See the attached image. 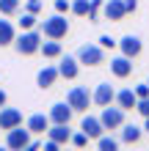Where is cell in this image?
<instances>
[{"mask_svg": "<svg viewBox=\"0 0 149 151\" xmlns=\"http://www.w3.org/2000/svg\"><path fill=\"white\" fill-rule=\"evenodd\" d=\"M39 47H41V33H36V30H22L20 36L14 39V50L20 52V55H33V52H39Z\"/></svg>", "mask_w": 149, "mask_h": 151, "instance_id": "1", "label": "cell"}, {"mask_svg": "<svg viewBox=\"0 0 149 151\" xmlns=\"http://www.w3.org/2000/svg\"><path fill=\"white\" fill-rule=\"evenodd\" d=\"M41 33H44V36L47 39H64L66 36V33H69V22H66V17L64 14H52L50 17V19H44V22H41Z\"/></svg>", "mask_w": 149, "mask_h": 151, "instance_id": "2", "label": "cell"}, {"mask_svg": "<svg viewBox=\"0 0 149 151\" xmlns=\"http://www.w3.org/2000/svg\"><path fill=\"white\" fill-rule=\"evenodd\" d=\"M66 102L72 104V110H75V113H86V110H89V104L94 102V96H91V91H89V88L75 85V88H69Z\"/></svg>", "mask_w": 149, "mask_h": 151, "instance_id": "3", "label": "cell"}, {"mask_svg": "<svg viewBox=\"0 0 149 151\" xmlns=\"http://www.w3.org/2000/svg\"><path fill=\"white\" fill-rule=\"evenodd\" d=\"M77 60L86 66H100V63H105V47L102 44H80Z\"/></svg>", "mask_w": 149, "mask_h": 151, "instance_id": "4", "label": "cell"}, {"mask_svg": "<svg viewBox=\"0 0 149 151\" xmlns=\"http://www.w3.org/2000/svg\"><path fill=\"white\" fill-rule=\"evenodd\" d=\"M124 113L127 110H121L119 104L116 107H102V113H100V121H102V127L105 129H121V124H124Z\"/></svg>", "mask_w": 149, "mask_h": 151, "instance_id": "5", "label": "cell"}, {"mask_svg": "<svg viewBox=\"0 0 149 151\" xmlns=\"http://www.w3.org/2000/svg\"><path fill=\"white\" fill-rule=\"evenodd\" d=\"M31 143V129L28 127H14V129H8V135H6V146L8 148H14V151H22V148H28Z\"/></svg>", "mask_w": 149, "mask_h": 151, "instance_id": "6", "label": "cell"}, {"mask_svg": "<svg viewBox=\"0 0 149 151\" xmlns=\"http://www.w3.org/2000/svg\"><path fill=\"white\" fill-rule=\"evenodd\" d=\"M91 96H94V104H97V107H108V104L116 102V91H113L110 83H100Z\"/></svg>", "mask_w": 149, "mask_h": 151, "instance_id": "7", "label": "cell"}, {"mask_svg": "<svg viewBox=\"0 0 149 151\" xmlns=\"http://www.w3.org/2000/svg\"><path fill=\"white\" fill-rule=\"evenodd\" d=\"M102 14H105V19H110V22H121L127 17L124 0H105L102 3Z\"/></svg>", "mask_w": 149, "mask_h": 151, "instance_id": "8", "label": "cell"}, {"mask_svg": "<svg viewBox=\"0 0 149 151\" xmlns=\"http://www.w3.org/2000/svg\"><path fill=\"white\" fill-rule=\"evenodd\" d=\"M14 127H22V113L17 107H0V129H14Z\"/></svg>", "mask_w": 149, "mask_h": 151, "instance_id": "9", "label": "cell"}, {"mask_svg": "<svg viewBox=\"0 0 149 151\" xmlns=\"http://www.w3.org/2000/svg\"><path fill=\"white\" fill-rule=\"evenodd\" d=\"M110 74L113 77H119V80H124L133 74V58H127V55H116V58H110Z\"/></svg>", "mask_w": 149, "mask_h": 151, "instance_id": "10", "label": "cell"}, {"mask_svg": "<svg viewBox=\"0 0 149 151\" xmlns=\"http://www.w3.org/2000/svg\"><path fill=\"white\" fill-rule=\"evenodd\" d=\"M77 72H80V60H77V55H61L58 74L64 77V80H75Z\"/></svg>", "mask_w": 149, "mask_h": 151, "instance_id": "11", "label": "cell"}, {"mask_svg": "<svg viewBox=\"0 0 149 151\" xmlns=\"http://www.w3.org/2000/svg\"><path fill=\"white\" fill-rule=\"evenodd\" d=\"M72 104H69V102H55V104H52V107H50V121L52 124H69V121H72Z\"/></svg>", "mask_w": 149, "mask_h": 151, "instance_id": "12", "label": "cell"}, {"mask_svg": "<svg viewBox=\"0 0 149 151\" xmlns=\"http://www.w3.org/2000/svg\"><path fill=\"white\" fill-rule=\"evenodd\" d=\"M119 50H121V55H127V58H138V55H141V50H144V44H141L138 36L127 33L124 39H119Z\"/></svg>", "mask_w": 149, "mask_h": 151, "instance_id": "13", "label": "cell"}, {"mask_svg": "<svg viewBox=\"0 0 149 151\" xmlns=\"http://www.w3.org/2000/svg\"><path fill=\"white\" fill-rule=\"evenodd\" d=\"M50 115H44V113H33V115H28V121H25V127L31 129V135H44V132L50 129Z\"/></svg>", "mask_w": 149, "mask_h": 151, "instance_id": "14", "label": "cell"}, {"mask_svg": "<svg viewBox=\"0 0 149 151\" xmlns=\"http://www.w3.org/2000/svg\"><path fill=\"white\" fill-rule=\"evenodd\" d=\"M80 129H83L91 140H97V137H102V135H105V127H102V121L97 118V115H83Z\"/></svg>", "mask_w": 149, "mask_h": 151, "instance_id": "15", "label": "cell"}, {"mask_svg": "<svg viewBox=\"0 0 149 151\" xmlns=\"http://www.w3.org/2000/svg\"><path fill=\"white\" fill-rule=\"evenodd\" d=\"M47 137H52L58 146H64V143H69V140H72V129H69V124H50Z\"/></svg>", "mask_w": 149, "mask_h": 151, "instance_id": "16", "label": "cell"}, {"mask_svg": "<svg viewBox=\"0 0 149 151\" xmlns=\"http://www.w3.org/2000/svg\"><path fill=\"white\" fill-rule=\"evenodd\" d=\"M58 77H61V74H58V66H44V69L36 74V85L41 88V91H44V88H52Z\"/></svg>", "mask_w": 149, "mask_h": 151, "instance_id": "17", "label": "cell"}, {"mask_svg": "<svg viewBox=\"0 0 149 151\" xmlns=\"http://www.w3.org/2000/svg\"><path fill=\"white\" fill-rule=\"evenodd\" d=\"M116 104L121 110H135V104H138V96L133 88H121V91H116Z\"/></svg>", "mask_w": 149, "mask_h": 151, "instance_id": "18", "label": "cell"}, {"mask_svg": "<svg viewBox=\"0 0 149 151\" xmlns=\"http://www.w3.org/2000/svg\"><path fill=\"white\" fill-rule=\"evenodd\" d=\"M144 135L141 127H135V124H121V132H119V140L121 143H138Z\"/></svg>", "mask_w": 149, "mask_h": 151, "instance_id": "19", "label": "cell"}, {"mask_svg": "<svg viewBox=\"0 0 149 151\" xmlns=\"http://www.w3.org/2000/svg\"><path fill=\"white\" fill-rule=\"evenodd\" d=\"M17 39V30L8 19H0V47H11Z\"/></svg>", "mask_w": 149, "mask_h": 151, "instance_id": "20", "label": "cell"}, {"mask_svg": "<svg viewBox=\"0 0 149 151\" xmlns=\"http://www.w3.org/2000/svg\"><path fill=\"white\" fill-rule=\"evenodd\" d=\"M39 52H41V55H44V58H61V55H64V50H61V41H58V39L41 41Z\"/></svg>", "mask_w": 149, "mask_h": 151, "instance_id": "21", "label": "cell"}, {"mask_svg": "<svg viewBox=\"0 0 149 151\" xmlns=\"http://www.w3.org/2000/svg\"><path fill=\"white\" fill-rule=\"evenodd\" d=\"M97 146H100V151H116L119 148V140L113 137V135H102V137H97Z\"/></svg>", "mask_w": 149, "mask_h": 151, "instance_id": "22", "label": "cell"}, {"mask_svg": "<svg viewBox=\"0 0 149 151\" xmlns=\"http://www.w3.org/2000/svg\"><path fill=\"white\" fill-rule=\"evenodd\" d=\"M20 11V0H0V14L3 17H14Z\"/></svg>", "mask_w": 149, "mask_h": 151, "instance_id": "23", "label": "cell"}, {"mask_svg": "<svg viewBox=\"0 0 149 151\" xmlns=\"http://www.w3.org/2000/svg\"><path fill=\"white\" fill-rule=\"evenodd\" d=\"M89 6H91V0H72V14L75 17H89Z\"/></svg>", "mask_w": 149, "mask_h": 151, "instance_id": "24", "label": "cell"}, {"mask_svg": "<svg viewBox=\"0 0 149 151\" xmlns=\"http://www.w3.org/2000/svg\"><path fill=\"white\" fill-rule=\"evenodd\" d=\"M89 140H91V137L80 129V132H72V140H69V143H72V146H77V148H83V146H89Z\"/></svg>", "mask_w": 149, "mask_h": 151, "instance_id": "25", "label": "cell"}, {"mask_svg": "<svg viewBox=\"0 0 149 151\" xmlns=\"http://www.w3.org/2000/svg\"><path fill=\"white\" fill-rule=\"evenodd\" d=\"M20 28H22V30H31V28H36V14L25 11V14H22V19H20Z\"/></svg>", "mask_w": 149, "mask_h": 151, "instance_id": "26", "label": "cell"}, {"mask_svg": "<svg viewBox=\"0 0 149 151\" xmlns=\"http://www.w3.org/2000/svg\"><path fill=\"white\" fill-rule=\"evenodd\" d=\"M100 11H102V0H91V6H89V19H91V22H100Z\"/></svg>", "mask_w": 149, "mask_h": 151, "instance_id": "27", "label": "cell"}, {"mask_svg": "<svg viewBox=\"0 0 149 151\" xmlns=\"http://www.w3.org/2000/svg\"><path fill=\"white\" fill-rule=\"evenodd\" d=\"M135 110L144 115V118H149V96H144V99H138V104H135Z\"/></svg>", "mask_w": 149, "mask_h": 151, "instance_id": "28", "label": "cell"}, {"mask_svg": "<svg viewBox=\"0 0 149 151\" xmlns=\"http://www.w3.org/2000/svg\"><path fill=\"white\" fill-rule=\"evenodd\" d=\"M25 11L39 14V11H41V0H25Z\"/></svg>", "mask_w": 149, "mask_h": 151, "instance_id": "29", "label": "cell"}, {"mask_svg": "<svg viewBox=\"0 0 149 151\" xmlns=\"http://www.w3.org/2000/svg\"><path fill=\"white\" fill-rule=\"evenodd\" d=\"M55 11H58V14L72 11V3H69V0H55Z\"/></svg>", "mask_w": 149, "mask_h": 151, "instance_id": "30", "label": "cell"}, {"mask_svg": "<svg viewBox=\"0 0 149 151\" xmlns=\"http://www.w3.org/2000/svg\"><path fill=\"white\" fill-rule=\"evenodd\" d=\"M133 91H135V96H138V99H144V96H149V83H141V85H135Z\"/></svg>", "mask_w": 149, "mask_h": 151, "instance_id": "31", "label": "cell"}, {"mask_svg": "<svg viewBox=\"0 0 149 151\" xmlns=\"http://www.w3.org/2000/svg\"><path fill=\"white\" fill-rule=\"evenodd\" d=\"M100 44H102L105 50H113V47H116L119 41H116V39H110V36H102V39H100Z\"/></svg>", "mask_w": 149, "mask_h": 151, "instance_id": "32", "label": "cell"}, {"mask_svg": "<svg viewBox=\"0 0 149 151\" xmlns=\"http://www.w3.org/2000/svg\"><path fill=\"white\" fill-rule=\"evenodd\" d=\"M124 8H127V14L138 11V0H124Z\"/></svg>", "mask_w": 149, "mask_h": 151, "instance_id": "33", "label": "cell"}, {"mask_svg": "<svg viewBox=\"0 0 149 151\" xmlns=\"http://www.w3.org/2000/svg\"><path fill=\"white\" fill-rule=\"evenodd\" d=\"M44 148H47V151H55V148H58V143H55L52 137H47V140H44Z\"/></svg>", "mask_w": 149, "mask_h": 151, "instance_id": "34", "label": "cell"}, {"mask_svg": "<svg viewBox=\"0 0 149 151\" xmlns=\"http://www.w3.org/2000/svg\"><path fill=\"white\" fill-rule=\"evenodd\" d=\"M3 104H6V91L0 88V107H3Z\"/></svg>", "mask_w": 149, "mask_h": 151, "instance_id": "35", "label": "cell"}, {"mask_svg": "<svg viewBox=\"0 0 149 151\" xmlns=\"http://www.w3.org/2000/svg\"><path fill=\"white\" fill-rule=\"evenodd\" d=\"M144 132H149V118H144Z\"/></svg>", "mask_w": 149, "mask_h": 151, "instance_id": "36", "label": "cell"}, {"mask_svg": "<svg viewBox=\"0 0 149 151\" xmlns=\"http://www.w3.org/2000/svg\"><path fill=\"white\" fill-rule=\"evenodd\" d=\"M146 83H149V80H146Z\"/></svg>", "mask_w": 149, "mask_h": 151, "instance_id": "37", "label": "cell"}]
</instances>
